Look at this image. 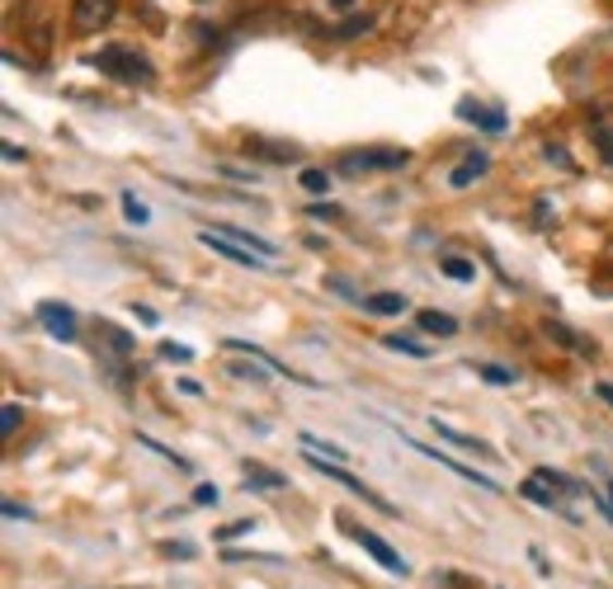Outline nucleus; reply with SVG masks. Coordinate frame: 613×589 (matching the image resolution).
Listing matches in <instances>:
<instances>
[{
  "label": "nucleus",
  "instance_id": "obj_1",
  "mask_svg": "<svg viewBox=\"0 0 613 589\" xmlns=\"http://www.w3.org/2000/svg\"><path fill=\"white\" fill-rule=\"evenodd\" d=\"M90 66L105 71V76H113V81H123V85H151V81H156V66H151L137 48H123V42H113V48H99V52L90 57Z\"/></svg>",
  "mask_w": 613,
  "mask_h": 589
},
{
  "label": "nucleus",
  "instance_id": "obj_2",
  "mask_svg": "<svg viewBox=\"0 0 613 589\" xmlns=\"http://www.w3.org/2000/svg\"><path fill=\"white\" fill-rule=\"evenodd\" d=\"M307 463H311V467H317V471H321V477H331V481H340V486H345V491H350V495H359V500H368V505H373V510H382V514H396V510H392V505H388V500H382L378 491H368V486H364L359 477H350V471H345V467H340V463H335V457H321V453H307Z\"/></svg>",
  "mask_w": 613,
  "mask_h": 589
},
{
  "label": "nucleus",
  "instance_id": "obj_3",
  "mask_svg": "<svg viewBox=\"0 0 613 589\" xmlns=\"http://www.w3.org/2000/svg\"><path fill=\"white\" fill-rule=\"evenodd\" d=\"M20 34H24V42H34V48H38V57L52 48L57 28H52V10L42 5V0H28V5L20 10Z\"/></svg>",
  "mask_w": 613,
  "mask_h": 589
},
{
  "label": "nucleus",
  "instance_id": "obj_4",
  "mask_svg": "<svg viewBox=\"0 0 613 589\" xmlns=\"http://www.w3.org/2000/svg\"><path fill=\"white\" fill-rule=\"evenodd\" d=\"M410 161V151H396V147H373V151H350L340 170L345 175H368V170H402Z\"/></svg>",
  "mask_w": 613,
  "mask_h": 589
},
{
  "label": "nucleus",
  "instance_id": "obj_5",
  "mask_svg": "<svg viewBox=\"0 0 613 589\" xmlns=\"http://www.w3.org/2000/svg\"><path fill=\"white\" fill-rule=\"evenodd\" d=\"M345 533H350L354 542H359V548H364L368 556H373V562H378L382 570H392V576H410V566L402 562V552H392V548H388V542H382L378 533H368V528L350 524V519H345Z\"/></svg>",
  "mask_w": 613,
  "mask_h": 589
},
{
  "label": "nucleus",
  "instance_id": "obj_6",
  "mask_svg": "<svg viewBox=\"0 0 613 589\" xmlns=\"http://www.w3.org/2000/svg\"><path fill=\"white\" fill-rule=\"evenodd\" d=\"M119 0H71V28L76 34H99L105 24H113Z\"/></svg>",
  "mask_w": 613,
  "mask_h": 589
},
{
  "label": "nucleus",
  "instance_id": "obj_7",
  "mask_svg": "<svg viewBox=\"0 0 613 589\" xmlns=\"http://www.w3.org/2000/svg\"><path fill=\"white\" fill-rule=\"evenodd\" d=\"M198 241H204V246H208V250H218V255H226V260H232V265H241V269H269L260 250H250V246H241V241H232V236H226V232H198Z\"/></svg>",
  "mask_w": 613,
  "mask_h": 589
},
{
  "label": "nucleus",
  "instance_id": "obj_8",
  "mask_svg": "<svg viewBox=\"0 0 613 589\" xmlns=\"http://www.w3.org/2000/svg\"><path fill=\"white\" fill-rule=\"evenodd\" d=\"M38 321L52 330V340H76V311L71 307H57V302H38Z\"/></svg>",
  "mask_w": 613,
  "mask_h": 589
},
{
  "label": "nucleus",
  "instance_id": "obj_9",
  "mask_svg": "<svg viewBox=\"0 0 613 589\" xmlns=\"http://www.w3.org/2000/svg\"><path fill=\"white\" fill-rule=\"evenodd\" d=\"M226 344V349H232V354H250V358H260V364H269V368H274V372H283V378H289V382H303V386H317V378H303V372H293L289 364H279V358L274 354H269V349H255V344L250 340H222Z\"/></svg>",
  "mask_w": 613,
  "mask_h": 589
},
{
  "label": "nucleus",
  "instance_id": "obj_10",
  "mask_svg": "<svg viewBox=\"0 0 613 589\" xmlns=\"http://www.w3.org/2000/svg\"><path fill=\"white\" fill-rule=\"evenodd\" d=\"M434 434L439 439H449V443H458V449H473L477 457H495L491 449H487V443H481L477 434H463V429H453V425H444V420H439V415H434Z\"/></svg>",
  "mask_w": 613,
  "mask_h": 589
},
{
  "label": "nucleus",
  "instance_id": "obj_11",
  "mask_svg": "<svg viewBox=\"0 0 613 589\" xmlns=\"http://www.w3.org/2000/svg\"><path fill=\"white\" fill-rule=\"evenodd\" d=\"M487 156H481V151H473V156H467V161L458 165V170H453V175H449V184H453V189H467V184H473L477 175H487Z\"/></svg>",
  "mask_w": 613,
  "mask_h": 589
},
{
  "label": "nucleus",
  "instance_id": "obj_12",
  "mask_svg": "<svg viewBox=\"0 0 613 589\" xmlns=\"http://www.w3.org/2000/svg\"><path fill=\"white\" fill-rule=\"evenodd\" d=\"M458 113H463L467 123H481V127H487V133H505V119H501V113L481 109V105H473V99H463V105H458Z\"/></svg>",
  "mask_w": 613,
  "mask_h": 589
},
{
  "label": "nucleus",
  "instance_id": "obj_13",
  "mask_svg": "<svg viewBox=\"0 0 613 589\" xmlns=\"http://www.w3.org/2000/svg\"><path fill=\"white\" fill-rule=\"evenodd\" d=\"M410 307V302L402 293H373V297H364V311H373V316H402Z\"/></svg>",
  "mask_w": 613,
  "mask_h": 589
},
{
  "label": "nucleus",
  "instance_id": "obj_14",
  "mask_svg": "<svg viewBox=\"0 0 613 589\" xmlns=\"http://www.w3.org/2000/svg\"><path fill=\"white\" fill-rule=\"evenodd\" d=\"M519 495L529 500V505H538V510H557V495L548 491V481H543V477H529V481L519 486Z\"/></svg>",
  "mask_w": 613,
  "mask_h": 589
},
{
  "label": "nucleus",
  "instance_id": "obj_15",
  "mask_svg": "<svg viewBox=\"0 0 613 589\" xmlns=\"http://www.w3.org/2000/svg\"><path fill=\"white\" fill-rule=\"evenodd\" d=\"M368 28H373V20H368V14H350V20L340 24V28H331L326 38H331V42H354V38H364Z\"/></svg>",
  "mask_w": 613,
  "mask_h": 589
},
{
  "label": "nucleus",
  "instance_id": "obj_16",
  "mask_svg": "<svg viewBox=\"0 0 613 589\" xmlns=\"http://www.w3.org/2000/svg\"><path fill=\"white\" fill-rule=\"evenodd\" d=\"M222 232H226V236H232V241H241V246H250V250H260V255H265V260H269V255H279V246H274V241H265V236H255V232H250V226H222Z\"/></svg>",
  "mask_w": 613,
  "mask_h": 589
},
{
  "label": "nucleus",
  "instance_id": "obj_17",
  "mask_svg": "<svg viewBox=\"0 0 613 589\" xmlns=\"http://www.w3.org/2000/svg\"><path fill=\"white\" fill-rule=\"evenodd\" d=\"M382 344H388V349H396V354H410V358H430L434 349L425 340H416V335H382Z\"/></svg>",
  "mask_w": 613,
  "mask_h": 589
},
{
  "label": "nucleus",
  "instance_id": "obj_18",
  "mask_svg": "<svg viewBox=\"0 0 613 589\" xmlns=\"http://www.w3.org/2000/svg\"><path fill=\"white\" fill-rule=\"evenodd\" d=\"M543 330H548V335L562 344V349H572V354H594V344H586L580 335H572V330H566V326H557V321H548Z\"/></svg>",
  "mask_w": 613,
  "mask_h": 589
},
{
  "label": "nucleus",
  "instance_id": "obj_19",
  "mask_svg": "<svg viewBox=\"0 0 613 589\" xmlns=\"http://www.w3.org/2000/svg\"><path fill=\"white\" fill-rule=\"evenodd\" d=\"M420 330H430V335H458V321L444 311H420Z\"/></svg>",
  "mask_w": 613,
  "mask_h": 589
},
{
  "label": "nucleus",
  "instance_id": "obj_20",
  "mask_svg": "<svg viewBox=\"0 0 613 589\" xmlns=\"http://www.w3.org/2000/svg\"><path fill=\"white\" fill-rule=\"evenodd\" d=\"M590 137H594V147H600L604 161L613 165V119H600V123H594V127H590Z\"/></svg>",
  "mask_w": 613,
  "mask_h": 589
},
{
  "label": "nucleus",
  "instance_id": "obj_21",
  "mask_svg": "<svg viewBox=\"0 0 613 589\" xmlns=\"http://www.w3.org/2000/svg\"><path fill=\"white\" fill-rule=\"evenodd\" d=\"M246 481H250V486H265V491H283V477H279V471L255 467V463H246Z\"/></svg>",
  "mask_w": 613,
  "mask_h": 589
},
{
  "label": "nucleus",
  "instance_id": "obj_22",
  "mask_svg": "<svg viewBox=\"0 0 613 589\" xmlns=\"http://www.w3.org/2000/svg\"><path fill=\"white\" fill-rule=\"evenodd\" d=\"M439 269H444V274H449L453 283H473V279H477V269L467 265V260H458V255H449V260H439Z\"/></svg>",
  "mask_w": 613,
  "mask_h": 589
},
{
  "label": "nucleus",
  "instance_id": "obj_23",
  "mask_svg": "<svg viewBox=\"0 0 613 589\" xmlns=\"http://www.w3.org/2000/svg\"><path fill=\"white\" fill-rule=\"evenodd\" d=\"M265 368H269V364H260V358H250V364H232L226 372H232V378H241V382H269V378H265Z\"/></svg>",
  "mask_w": 613,
  "mask_h": 589
},
{
  "label": "nucleus",
  "instance_id": "obj_24",
  "mask_svg": "<svg viewBox=\"0 0 613 589\" xmlns=\"http://www.w3.org/2000/svg\"><path fill=\"white\" fill-rule=\"evenodd\" d=\"M477 378H487L491 386H515V372L501 364H477Z\"/></svg>",
  "mask_w": 613,
  "mask_h": 589
},
{
  "label": "nucleus",
  "instance_id": "obj_25",
  "mask_svg": "<svg viewBox=\"0 0 613 589\" xmlns=\"http://www.w3.org/2000/svg\"><path fill=\"white\" fill-rule=\"evenodd\" d=\"M303 189L311 198H321L326 189H331V175H326V170H303Z\"/></svg>",
  "mask_w": 613,
  "mask_h": 589
},
{
  "label": "nucleus",
  "instance_id": "obj_26",
  "mask_svg": "<svg viewBox=\"0 0 613 589\" xmlns=\"http://www.w3.org/2000/svg\"><path fill=\"white\" fill-rule=\"evenodd\" d=\"M123 212H127V222H133V226L151 222V212H147V204H137V194H123Z\"/></svg>",
  "mask_w": 613,
  "mask_h": 589
},
{
  "label": "nucleus",
  "instance_id": "obj_27",
  "mask_svg": "<svg viewBox=\"0 0 613 589\" xmlns=\"http://www.w3.org/2000/svg\"><path fill=\"white\" fill-rule=\"evenodd\" d=\"M303 449H317V453H326V457H335V463H345V449H335V443H321L317 434H303Z\"/></svg>",
  "mask_w": 613,
  "mask_h": 589
},
{
  "label": "nucleus",
  "instance_id": "obj_28",
  "mask_svg": "<svg viewBox=\"0 0 613 589\" xmlns=\"http://www.w3.org/2000/svg\"><path fill=\"white\" fill-rule=\"evenodd\" d=\"M20 420H24V406H14V401H10V406L0 410V429H5V434H14V429H20Z\"/></svg>",
  "mask_w": 613,
  "mask_h": 589
},
{
  "label": "nucleus",
  "instance_id": "obj_29",
  "mask_svg": "<svg viewBox=\"0 0 613 589\" xmlns=\"http://www.w3.org/2000/svg\"><path fill=\"white\" fill-rule=\"evenodd\" d=\"M250 528H255L250 519H241V524H226V528H218V538H222V542H232V538H246Z\"/></svg>",
  "mask_w": 613,
  "mask_h": 589
},
{
  "label": "nucleus",
  "instance_id": "obj_30",
  "mask_svg": "<svg viewBox=\"0 0 613 589\" xmlns=\"http://www.w3.org/2000/svg\"><path fill=\"white\" fill-rule=\"evenodd\" d=\"M161 354L175 358V364H189V358H194V349H184V344H161Z\"/></svg>",
  "mask_w": 613,
  "mask_h": 589
},
{
  "label": "nucleus",
  "instance_id": "obj_31",
  "mask_svg": "<svg viewBox=\"0 0 613 589\" xmlns=\"http://www.w3.org/2000/svg\"><path fill=\"white\" fill-rule=\"evenodd\" d=\"M194 505H218V486H198V491H194Z\"/></svg>",
  "mask_w": 613,
  "mask_h": 589
},
{
  "label": "nucleus",
  "instance_id": "obj_32",
  "mask_svg": "<svg viewBox=\"0 0 613 589\" xmlns=\"http://www.w3.org/2000/svg\"><path fill=\"white\" fill-rule=\"evenodd\" d=\"M331 10L335 14H354V10H359V0H331Z\"/></svg>",
  "mask_w": 613,
  "mask_h": 589
},
{
  "label": "nucleus",
  "instance_id": "obj_33",
  "mask_svg": "<svg viewBox=\"0 0 613 589\" xmlns=\"http://www.w3.org/2000/svg\"><path fill=\"white\" fill-rule=\"evenodd\" d=\"M24 156H28L24 147H14V142H5V161H24Z\"/></svg>",
  "mask_w": 613,
  "mask_h": 589
},
{
  "label": "nucleus",
  "instance_id": "obj_34",
  "mask_svg": "<svg viewBox=\"0 0 613 589\" xmlns=\"http://www.w3.org/2000/svg\"><path fill=\"white\" fill-rule=\"evenodd\" d=\"M133 311H137V321H142V326H156V311H147V307H137V302H133Z\"/></svg>",
  "mask_w": 613,
  "mask_h": 589
},
{
  "label": "nucleus",
  "instance_id": "obj_35",
  "mask_svg": "<svg viewBox=\"0 0 613 589\" xmlns=\"http://www.w3.org/2000/svg\"><path fill=\"white\" fill-rule=\"evenodd\" d=\"M594 392H600V396L609 401V406H613V386H609V382H600V386H594Z\"/></svg>",
  "mask_w": 613,
  "mask_h": 589
},
{
  "label": "nucleus",
  "instance_id": "obj_36",
  "mask_svg": "<svg viewBox=\"0 0 613 589\" xmlns=\"http://www.w3.org/2000/svg\"><path fill=\"white\" fill-rule=\"evenodd\" d=\"M609 505H613V481H609Z\"/></svg>",
  "mask_w": 613,
  "mask_h": 589
}]
</instances>
